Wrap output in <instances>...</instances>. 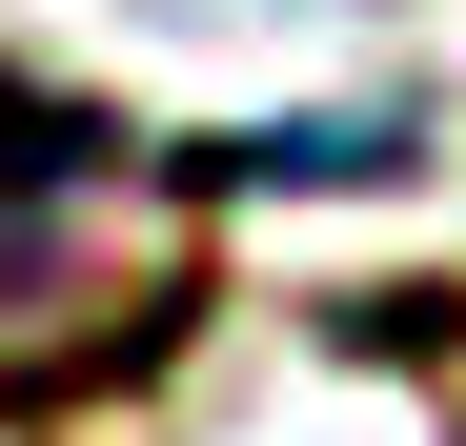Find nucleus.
Here are the masks:
<instances>
[{
  "instance_id": "f257e3e1",
  "label": "nucleus",
  "mask_w": 466,
  "mask_h": 446,
  "mask_svg": "<svg viewBox=\"0 0 466 446\" xmlns=\"http://www.w3.org/2000/svg\"><path fill=\"white\" fill-rule=\"evenodd\" d=\"M203 142H142L0 61V406H82L203 325Z\"/></svg>"
}]
</instances>
